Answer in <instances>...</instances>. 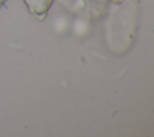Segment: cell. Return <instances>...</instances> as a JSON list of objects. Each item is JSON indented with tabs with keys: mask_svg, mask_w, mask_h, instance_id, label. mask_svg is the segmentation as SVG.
Returning a JSON list of instances; mask_svg holds the SVG:
<instances>
[{
	"mask_svg": "<svg viewBox=\"0 0 154 137\" xmlns=\"http://www.w3.org/2000/svg\"><path fill=\"white\" fill-rule=\"evenodd\" d=\"M24 1L31 13L40 16L47 12L53 0H24Z\"/></svg>",
	"mask_w": 154,
	"mask_h": 137,
	"instance_id": "cell-1",
	"label": "cell"
},
{
	"mask_svg": "<svg viewBox=\"0 0 154 137\" xmlns=\"http://www.w3.org/2000/svg\"><path fill=\"white\" fill-rule=\"evenodd\" d=\"M2 1H4V0H0V4H1V2H2Z\"/></svg>",
	"mask_w": 154,
	"mask_h": 137,
	"instance_id": "cell-2",
	"label": "cell"
}]
</instances>
